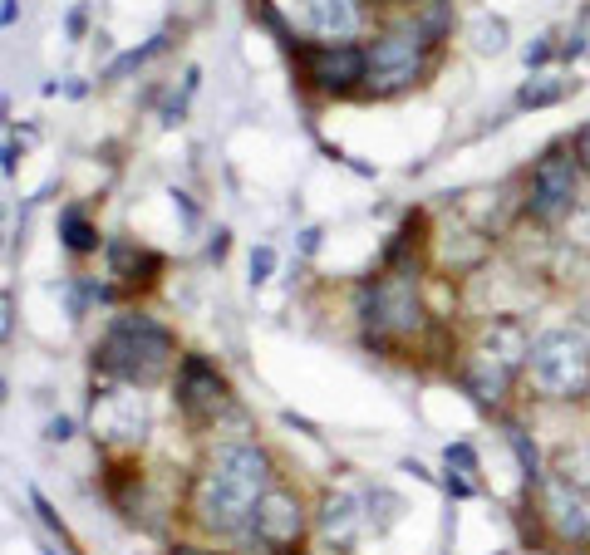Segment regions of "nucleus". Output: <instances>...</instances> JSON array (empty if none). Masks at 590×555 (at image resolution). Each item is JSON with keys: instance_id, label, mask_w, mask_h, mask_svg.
Instances as JSON below:
<instances>
[{"instance_id": "1", "label": "nucleus", "mask_w": 590, "mask_h": 555, "mask_svg": "<svg viewBox=\"0 0 590 555\" xmlns=\"http://www.w3.org/2000/svg\"><path fill=\"white\" fill-rule=\"evenodd\" d=\"M276 487V467L271 452L251 438L217 443L212 457L202 462L197 482H192V521L207 536H246L256 501Z\"/></svg>"}, {"instance_id": "2", "label": "nucleus", "mask_w": 590, "mask_h": 555, "mask_svg": "<svg viewBox=\"0 0 590 555\" xmlns=\"http://www.w3.org/2000/svg\"><path fill=\"white\" fill-rule=\"evenodd\" d=\"M177 359H182L177 334L163 320L143 315V310L114 315L99 334V344H94V374L109 379V384H133V389L163 384Z\"/></svg>"}, {"instance_id": "3", "label": "nucleus", "mask_w": 590, "mask_h": 555, "mask_svg": "<svg viewBox=\"0 0 590 555\" xmlns=\"http://www.w3.org/2000/svg\"><path fill=\"white\" fill-rule=\"evenodd\" d=\"M354 315L364 325V344L379 349V354H394V349H418L428 330H433V315L423 305V290L413 271H374V276L359 285V300H354Z\"/></svg>"}, {"instance_id": "4", "label": "nucleus", "mask_w": 590, "mask_h": 555, "mask_svg": "<svg viewBox=\"0 0 590 555\" xmlns=\"http://www.w3.org/2000/svg\"><path fill=\"white\" fill-rule=\"evenodd\" d=\"M443 59V40H433L423 30V20L404 10L394 20H384L369 40V84L364 94L369 99H394V94H409L413 84H423Z\"/></svg>"}, {"instance_id": "5", "label": "nucleus", "mask_w": 590, "mask_h": 555, "mask_svg": "<svg viewBox=\"0 0 590 555\" xmlns=\"http://www.w3.org/2000/svg\"><path fill=\"white\" fill-rule=\"evenodd\" d=\"M531 389L546 403H586L590 398V339L576 325H551L531 334L527 359Z\"/></svg>"}, {"instance_id": "6", "label": "nucleus", "mask_w": 590, "mask_h": 555, "mask_svg": "<svg viewBox=\"0 0 590 555\" xmlns=\"http://www.w3.org/2000/svg\"><path fill=\"white\" fill-rule=\"evenodd\" d=\"M581 158L566 143H551L536 163H531V177H527V217L536 226H561L576 217V202H581Z\"/></svg>"}, {"instance_id": "7", "label": "nucleus", "mask_w": 590, "mask_h": 555, "mask_svg": "<svg viewBox=\"0 0 590 555\" xmlns=\"http://www.w3.org/2000/svg\"><path fill=\"white\" fill-rule=\"evenodd\" d=\"M300 84H310L325 99H354L369 84V45L359 40H300L295 50Z\"/></svg>"}, {"instance_id": "8", "label": "nucleus", "mask_w": 590, "mask_h": 555, "mask_svg": "<svg viewBox=\"0 0 590 555\" xmlns=\"http://www.w3.org/2000/svg\"><path fill=\"white\" fill-rule=\"evenodd\" d=\"M173 403H177V413H182V423H187V428H212V423L227 413L232 389H227L222 369H217L207 354H197V349H192V354H182V359H177Z\"/></svg>"}, {"instance_id": "9", "label": "nucleus", "mask_w": 590, "mask_h": 555, "mask_svg": "<svg viewBox=\"0 0 590 555\" xmlns=\"http://www.w3.org/2000/svg\"><path fill=\"white\" fill-rule=\"evenodd\" d=\"M89 423H94V438L104 447H143L148 428H153V413H148V393L133 389V384H109V389L94 393V408H89Z\"/></svg>"}, {"instance_id": "10", "label": "nucleus", "mask_w": 590, "mask_h": 555, "mask_svg": "<svg viewBox=\"0 0 590 555\" xmlns=\"http://www.w3.org/2000/svg\"><path fill=\"white\" fill-rule=\"evenodd\" d=\"M246 536H251V541H256L266 555L300 551V541H305V501L295 497L291 487H281V482H276L266 497L256 501Z\"/></svg>"}, {"instance_id": "11", "label": "nucleus", "mask_w": 590, "mask_h": 555, "mask_svg": "<svg viewBox=\"0 0 590 555\" xmlns=\"http://www.w3.org/2000/svg\"><path fill=\"white\" fill-rule=\"evenodd\" d=\"M536 497H541V521H546V531H551L556 541L576 546V551H590V492L561 482V477L551 472V477H541Z\"/></svg>"}, {"instance_id": "12", "label": "nucleus", "mask_w": 590, "mask_h": 555, "mask_svg": "<svg viewBox=\"0 0 590 555\" xmlns=\"http://www.w3.org/2000/svg\"><path fill=\"white\" fill-rule=\"evenodd\" d=\"M291 20L310 40H359L369 25V0H291Z\"/></svg>"}, {"instance_id": "13", "label": "nucleus", "mask_w": 590, "mask_h": 555, "mask_svg": "<svg viewBox=\"0 0 590 555\" xmlns=\"http://www.w3.org/2000/svg\"><path fill=\"white\" fill-rule=\"evenodd\" d=\"M315 526L330 546H354L359 531H369V511H364V487H330L315 501Z\"/></svg>"}, {"instance_id": "14", "label": "nucleus", "mask_w": 590, "mask_h": 555, "mask_svg": "<svg viewBox=\"0 0 590 555\" xmlns=\"http://www.w3.org/2000/svg\"><path fill=\"white\" fill-rule=\"evenodd\" d=\"M458 379H463V389L477 408H487V413H502V403H507V393L512 384L522 379V374H512L507 364H497L492 354H482V349H468L463 354V364H458Z\"/></svg>"}, {"instance_id": "15", "label": "nucleus", "mask_w": 590, "mask_h": 555, "mask_svg": "<svg viewBox=\"0 0 590 555\" xmlns=\"http://www.w3.org/2000/svg\"><path fill=\"white\" fill-rule=\"evenodd\" d=\"M109 276H114L118 290H143V285H153L163 276V256L128 241V236H118V241H109Z\"/></svg>"}, {"instance_id": "16", "label": "nucleus", "mask_w": 590, "mask_h": 555, "mask_svg": "<svg viewBox=\"0 0 590 555\" xmlns=\"http://www.w3.org/2000/svg\"><path fill=\"white\" fill-rule=\"evenodd\" d=\"M59 241H64V251H74V256H94V251L104 246L99 226L89 222L84 207H64V212H59Z\"/></svg>"}, {"instance_id": "17", "label": "nucleus", "mask_w": 590, "mask_h": 555, "mask_svg": "<svg viewBox=\"0 0 590 555\" xmlns=\"http://www.w3.org/2000/svg\"><path fill=\"white\" fill-rule=\"evenodd\" d=\"M581 84L576 79H566V74H536L527 79L522 89H517V109H551V104H561L566 94H576Z\"/></svg>"}, {"instance_id": "18", "label": "nucleus", "mask_w": 590, "mask_h": 555, "mask_svg": "<svg viewBox=\"0 0 590 555\" xmlns=\"http://www.w3.org/2000/svg\"><path fill=\"white\" fill-rule=\"evenodd\" d=\"M551 472H556L561 482L590 492V447L586 443H561L556 452H551Z\"/></svg>"}, {"instance_id": "19", "label": "nucleus", "mask_w": 590, "mask_h": 555, "mask_svg": "<svg viewBox=\"0 0 590 555\" xmlns=\"http://www.w3.org/2000/svg\"><path fill=\"white\" fill-rule=\"evenodd\" d=\"M364 511H369V526H374V536H384L389 526H399V516H404V501L394 497L389 487H379V482H364Z\"/></svg>"}, {"instance_id": "20", "label": "nucleus", "mask_w": 590, "mask_h": 555, "mask_svg": "<svg viewBox=\"0 0 590 555\" xmlns=\"http://www.w3.org/2000/svg\"><path fill=\"white\" fill-rule=\"evenodd\" d=\"M507 428V443H512V452H517V462H522V482H527V492L531 487H541V457H536V443H531V433L527 428H517V423H502Z\"/></svg>"}, {"instance_id": "21", "label": "nucleus", "mask_w": 590, "mask_h": 555, "mask_svg": "<svg viewBox=\"0 0 590 555\" xmlns=\"http://www.w3.org/2000/svg\"><path fill=\"white\" fill-rule=\"evenodd\" d=\"M472 50L477 55H502L507 50V20H497V15H477L472 20Z\"/></svg>"}, {"instance_id": "22", "label": "nucleus", "mask_w": 590, "mask_h": 555, "mask_svg": "<svg viewBox=\"0 0 590 555\" xmlns=\"http://www.w3.org/2000/svg\"><path fill=\"white\" fill-rule=\"evenodd\" d=\"M163 50H168V35H153L148 45H138V50H128V55H118L114 64L104 69V84H114V79H123L128 69H143L148 59H153V55H163Z\"/></svg>"}, {"instance_id": "23", "label": "nucleus", "mask_w": 590, "mask_h": 555, "mask_svg": "<svg viewBox=\"0 0 590 555\" xmlns=\"http://www.w3.org/2000/svg\"><path fill=\"white\" fill-rule=\"evenodd\" d=\"M443 462H448V472H463V477L477 472V452H472V443H448L443 447Z\"/></svg>"}, {"instance_id": "24", "label": "nucleus", "mask_w": 590, "mask_h": 555, "mask_svg": "<svg viewBox=\"0 0 590 555\" xmlns=\"http://www.w3.org/2000/svg\"><path fill=\"white\" fill-rule=\"evenodd\" d=\"M30 506L40 511V521H45V526L55 531L59 541H64V551H74V536L64 531V521H59V511H55V506H50V501H45V497H40V492H30Z\"/></svg>"}, {"instance_id": "25", "label": "nucleus", "mask_w": 590, "mask_h": 555, "mask_svg": "<svg viewBox=\"0 0 590 555\" xmlns=\"http://www.w3.org/2000/svg\"><path fill=\"white\" fill-rule=\"evenodd\" d=\"M276 271V246H256L251 251V285H266Z\"/></svg>"}, {"instance_id": "26", "label": "nucleus", "mask_w": 590, "mask_h": 555, "mask_svg": "<svg viewBox=\"0 0 590 555\" xmlns=\"http://www.w3.org/2000/svg\"><path fill=\"white\" fill-rule=\"evenodd\" d=\"M546 59H561V45H556V35H541L536 45H527V64H531V69H541Z\"/></svg>"}, {"instance_id": "27", "label": "nucleus", "mask_w": 590, "mask_h": 555, "mask_svg": "<svg viewBox=\"0 0 590 555\" xmlns=\"http://www.w3.org/2000/svg\"><path fill=\"white\" fill-rule=\"evenodd\" d=\"M571 148H576V158H581V167L590 172V123H581L576 128V138H571Z\"/></svg>"}, {"instance_id": "28", "label": "nucleus", "mask_w": 590, "mask_h": 555, "mask_svg": "<svg viewBox=\"0 0 590 555\" xmlns=\"http://www.w3.org/2000/svg\"><path fill=\"white\" fill-rule=\"evenodd\" d=\"M45 438H50V443H69V438H74V423H69V418H50Z\"/></svg>"}, {"instance_id": "29", "label": "nucleus", "mask_w": 590, "mask_h": 555, "mask_svg": "<svg viewBox=\"0 0 590 555\" xmlns=\"http://www.w3.org/2000/svg\"><path fill=\"white\" fill-rule=\"evenodd\" d=\"M227 246H232V231H217V236H212V246H207V256H212V261H222V256H227Z\"/></svg>"}, {"instance_id": "30", "label": "nucleus", "mask_w": 590, "mask_h": 555, "mask_svg": "<svg viewBox=\"0 0 590 555\" xmlns=\"http://www.w3.org/2000/svg\"><path fill=\"white\" fill-rule=\"evenodd\" d=\"M0 310H5V320H0V334L10 339V334H15V300L5 295V305H0Z\"/></svg>"}, {"instance_id": "31", "label": "nucleus", "mask_w": 590, "mask_h": 555, "mask_svg": "<svg viewBox=\"0 0 590 555\" xmlns=\"http://www.w3.org/2000/svg\"><path fill=\"white\" fill-rule=\"evenodd\" d=\"M571 325H576V330L590 339V300H581V305H576V320H571Z\"/></svg>"}, {"instance_id": "32", "label": "nucleus", "mask_w": 590, "mask_h": 555, "mask_svg": "<svg viewBox=\"0 0 590 555\" xmlns=\"http://www.w3.org/2000/svg\"><path fill=\"white\" fill-rule=\"evenodd\" d=\"M84 25H89V15H84V10H69V35H74V40L84 35Z\"/></svg>"}, {"instance_id": "33", "label": "nucleus", "mask_w": 590, "mask_h": 555, "mask_svg": "<svg viewBox=\"0 0 590 555\" xmlns=\"http://www.w3.org/2000/svg\"><path fill=\"white\" fill-rule=\"evenodd\" d=\"M0 20H5V30H10V25L20 20V0H5V5H0Z\"/></svg>"}, {"instance_id": "34", "label": "nucleus", "mask_w": 590, "mask_h": 555, "mask_svg": "<svg viewBox=\"0 0 590 555\" xmlns=\"http://www.w3.org/2000/svg\"><path fill=\"white\" fill-rule=\"evenodd\" d=\"M15 158H20V148H15V138H5V177H10V172H15Z\"/></svg>"}, {"instance_id": "35", "label": "nucleus", "mask_w": 590, "mask_h": 555, "mask_svg": "<svg viewBox=\"0 0 590 555\" xmlns=\"http://www.w3.org/2000/svg\"><path fill=\"white\" fill-rule=\"evenodd\" d=\"M571 555H586V551H571Z\"/></svg>"}, {"instance_id": "36", "label": "nucleus", "mask_w": 590, "mask_h": 555, "mask_svg": "<svg viewBox=\"0 0 590 555\" xmlns=\"http://www.w3.org/2000/svg\"><path fill=\"white\" fill-rule=\"evenodd\" d=\"M45 555H55V551H45Z\"/></svg>"}]
</instances>
